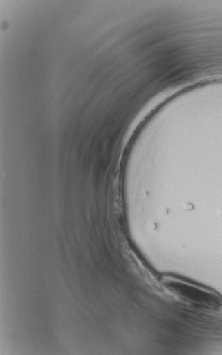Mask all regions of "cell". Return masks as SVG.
Segmentation results:
<instances>
[{"label":"cell","mask_w":222,"mask_h":355,"mask_svg":"<svg viewBox=\"0 0 222 355\" xmlns=\"http://www.w3.org/2000/svg\"><path fill=\"white\" fill-rule=\"evenodd\" d=\"M163 284L172 296L188 304L210 306L219 302L214 293L177 277H165Z\"/></svg>","instance_id":"cell-1"}]
</instances>
